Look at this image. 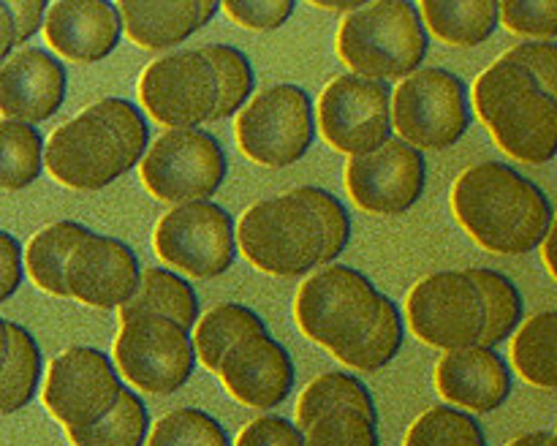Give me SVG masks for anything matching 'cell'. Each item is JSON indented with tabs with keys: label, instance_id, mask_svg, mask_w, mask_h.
<instances>
[{
	"label": "cell",
	"instance_id": "6da1fadb",
	"mask_svg": "<svg viewBox=\"0 0 557 446\" xmlns=\"http://www.w3.org/2000/svg\"><path fill=\"white\" fill-rule=\"evenodd\" d=\"M351 243V215L330 190L299 185L256 201L237 223V250L256 270L275 277H302L335 264Z\"/></svg>",
	"mask_w": 557,
	"mask_h": 446
},
{
	"label": "cell",
	"instance_id": "7a4b0ae2",
	"mask_svg": "<svg viewBox=\"0 0 557 446\" xmlns=\"http://www.w3.org/2000/svg\"><path fill=\"white\" fill-rule=\"evenodd\" d=\"M451 212L473 243L498 256L533 253L555 226L549 196L500 161L476 163L457 177Z\"/></svg>",
	"mask_w": 557,
	"mask_h": 446
},
{
	"label": "cell",
	"instance_id": "3957f363",
	"mask_svg": "<svg viewBox=\"0 0 557 446\" xmlns=\"http://www.w3.org/2000/svg\"><path fill=\"white\" fill-rule=\"evenodd\" d=\"M150 147V125L128 98H101L60 125L44 145V166L71 190H101L136 169Z\"/></svg>",
	"mask_w": 557,
	"mask_h": 446
},
{
	"label": "cell",
	"instance_id": "277c9868",
	"mask_svg": "<svg viewBox=\"0 0 557 446\" xmlns=\"http://www.w3.org/2000/svg\"><path fill=\"white\" fill-rule=\"evenodd\" d=\"M471 107L495 145L522 163H549L557 152V98L539 90L522 65L500 54L471 87Z\"/></svg>",
	"mask_w": 557,
	"mask_h": 446
},
{
	"label": "cell",
	"instance_id": "5b68a950",
	"mask_svg": "<svg viewBox=\"0 0 557 446\" xmlns=\"http://www.w3.org/2000/svg\"><path fill=\"white\" fill-rule=\"evenodd\" d=\"M335 49L354 76L403 82L422 69L430 52V36L417 3L375 0L343 16Z\"/></svg>",
	"mask_w": 557,
	"mask_h": 446
},
{
	"label": "cell",
	"instance_id": "8992f818",
	"mask_svg": "<svg viewBox=\"0 0 557 446\" xmlns=\"http://www.w3.org/2000/svg\"><path fill=\"white\" fill-rule=\"evenodd\" d=\"M381 297L384 294L364 272L330 264L299 286L294 319L308 340L341 357L373 330Z\"/></svg>",
	"mask_w": 557,
	"mask_h": 446
},
{
	"label": "cell",
	"instance_id": "52a82bcc",
	"mask_svg": "<svg viewBox=\"0 0 557 446\" xmlns=\"http://www.w3.org/2000/svg\"><path fill=\"white\" fill-rule=\"evenodd\" d=\"M468 85L449 69H419L392 87V131L419 152L449 150L471 128Z\"/></svg>",
	"mask_w": 557,
	"mask_h": 446
},
{
	"label": "cell",
	"instance_id": "ba28073f",
	"mask_svg": "<svg viewBox=\"0 0 557 446\" xmlns=\"http://www.w3.org/2000/svg\"><path fill=\"white\" fill-rule=\"evenodd\" d=\"M237 147L267 169L302 161L315 139L313 98L299 85H272L256 92L237 114Z\"/></svg>",
	"mask_w": 557,
	"mask_h": 446
},
{
	"label": "cell",
	"instance_id": "9c48e42d",
	"mask_svg": "<svg viewBox=\"0 0 557 446\" xmlns=\"http://www.w3.org/2000/svg\"><path fill=\"white\" fill-rule=\"evenodd\" d=\"M226 172L228 163L221 141L201 128L163 131L139 163L147 194L174 207L215 196Z\"/></svg>",
	"mask_w": 557,
	"mask_h": 446
},
{
	"label": "cell",
	"instance_id": "30bf717a",
	"mask_svg": "<svg viewBox=\"0 0 557 446\" xmlns=\"http://www.w3.org/2000/svg\"><path fill=\"white\" fill-rule=\"evenodd\" d=\"M158 259L196 281L221 277L237 259V223L226 207L188 201L169 210L152 232Z\"/></svg>",
	"mask_w": 557,
	"mask_h": 446
},
{
	"label": "cell",
	"instance_id": "8fae6325",
	"mask_svg": "<svg viewBox=\"0 0 557 446\" xmlns=\"http://www.w3.org/2000/svg\"><path fill=\"white\" fill-rule=\"evenodd\" d=\"M117 373L141 392L172 395L183 389L196 370L190 332L166 315L141 313L120 321L114 337Z\"/></svg>",
	"mask_w": 557,
	"mask_h": 446
},
{
	"label": "cell",
	"instance_id": "7c38bea8",
	"mask_svg": "<svg viewBox=\"0 0 557 446\" xmlns=\"http://www.w3.org/2000/svg\"><path fill=\"white\" fill-rule=\"evenodd\" d=\"M123 389L117 368L101 348L71 346L49 364L41 400L65 430H85L117 406Z\"/></svg>",
	"mask_w": 557,
	"mask_h": 446
},
{
	"label": "cell",
	"instance_id": "4fadbf2b",
	"mask_svg": "<svg viewBox=\"0 0 557 446\" xmlns=\"http://www.w3.org/2000/svg\"><path fill=\"white\" fill-rule=\"evenodd\" d=\"M406 319L422 343L460 351L479 346L484 330L482 297L466 270L433 272L408 294Z\"/></svg>",
	"mask_w": 557,
	"mask_h": 446
},
{
	"label": "cell",
	"instance_id": "5bb4252c",
	"mask_svg": "<svg viewBox=\"0 0 557 446\" xmlns=\"http://www.w3.org/2000/svg\"><path fill=\"white\" fill-rule=\"evenodd\" d=\"M319 134L337 152L359 158L392 139V85L343 74L319 96Z\"/></svg>",
	"mask_w": 557,
	"mask_h": 446
},
{
	"label": "cell",
	"instance_id": "9a60e30c",
	"mask_svg": "<svg viewBox=\"0 0 557 446\" xmlns=\"http://www.w3.org/2000/svg\"><path fill=\"white\" fill-rule=\"evenodd\" d=\"M218 79L201 49L152 60L139 79L141 107L166 128H199L218 109Z\"/></svg>",
	"mask_w": 557,
	"mask_h": 446
},
{
	"label": "cell",
	"instance_id": "2e32d148",
	"mask_svg": "<svg viewBox=\"0 0 557 446\" xmlns=\"http://www.w3.org/2000/svg\"><path fill=\"white\" fill-rule=\"evenodd\" d=\"M428 188L424 152L389 139L368 156L351 158L346 166V190L359 210L370 215H403Z\"/></svg>",
	"mask_w": 557,
	"mask_h": 446
},
{
	"label": "cell",
	"instance_id": "e0dca14e",
	"mask_svg": "<svg viewBox=\"0 0 557 446\" xmlns=\"http://www.w3.org/2000/svg\"><path fill=\"white\" fill-rule=\"evenodd\" d=\"M139 256L123 239L87 234L65 261V288L71 299L90 308H123L139 286Z\"/></svg>",
	"mask_w": 557,
	"mask_h": 446
},
{
	"label": "cell",
	"instance_id": "ac0fdd59",
	"mask_svg": "<svg viewBox=\"0 0 557 446\" xmlns=\"http://www.w3.org/2000/svg\"><path fill=\"white\" fill-rule=\"evenodd\" d=\"M218 375L234 400L259 411L281 406L294 389L292 354L270 332H253L234 343L218 364Z\"/></svg>",
	"mask_w": 557,
	"mask_h": 446
},
{
	"label": "cell",
	"instance_id": "d6986e66",
	"mask_svg": "<svg viewBox=\"0 0 557 446\" xmlns=\"http://www.w3.org/2000/svg\"><path fill=\"white\" fill-rule=\"evenodd\" d=\"M69 92L63 60L41 47H22L0 65V117L38 125L58 114Z\"/></svg>",
	"mask_w": 557,
	"mask_h": 446
},
{
	"label": "cell",
	"instance_id": "ffe728a7",
	"mask_svg": "<svg viewBox=\"0 0 557 446\" xmlns=\"http://www.w3.org/2000/svg\"><path fill=\"white\" fill-rule=\"evenodd\" d=\"M44 38L71 63H98L117 49L123 20L109 0H58L44 16Z\"/></svg>",
	"mask_w": 557,
	"mask_h": 446
},
{
	"label": "cell",
	"instance_id": "44dd1931",
	"mask_svg": "<svg viewBox=\"0 0 557 446\" xmlns=\"http://www.w3.org/2000/svg\"><path fill=\"white\" fill-rule=\"evenodd\" d=\"M435 389L466 413H490L511 395V370L495 348L446 351L435 364Z\"/></svg>",
	"mask_w": 557,
	"mask_h": 446
},
{
	"label": "cell",
	"instance_id": "7402d4cb",
	"mask_svg": "<svg viewBox=\"0 0 557 446\" xmlns=\"http://www.w3.org/2000/svg\"><path fill=\"white\" fill-rule=\"evenodd\" d=\"M218 0H123V33L141 49L166 52L188 41L218 14Z\"/></svg>",
	"mask_w": 557,
	"mask_h": 446
},
{
	"label": "cell",
	"instance_id": "603a6c76",
	"mask_svg": "<svg viewBox=\"0 0 557 446\" xmlns=\"http://www.w3.org/2000/svg\"><path fill=\"white\" fill-rule=\"evenodd\" d=\"M117 310L120 321H128L141 313H156L177 321L183 330L190 332V326H196V321H199L201 305L199 294L190 286L188 277L177 275L166 267H147V270H141L134 297Z\"/></svg>",
	"mask_w": 557,
	"mask_h": 446
},
{
	"label": "cell",
	"instance_id": "cb8c5ba5",
	"mask_svg": "<svg viewBox=\"0 0 557 446\" xmlns=\"http://www.w3.org/2000/svg\"><path fill=\"white\" fill-rule=\"evenodd\" d=\"M417 9L428 36L451 47H479L500 25L498 0H422Z\"/></svg>",
	"mask_w": 557,
	"mask_h": 446
},
{
	"label": "cell",
	"instance_id": "d4e9b609",
	"mask_svg": "<svg viewBox=\"0 0 557 446\" xmlns=\"http://www.w3.org/2000/svg\"><path fill=\"white\" fill-rule=\"evenodd\" d=\"M90 234V228L79 221H58L49 223L47 228L36 234L27 243L25 253H22V264H25L27 275L33 277L41 292L52 294V297H69L65 288V261H69L71 250Z\"/></svg>",
	"mask_w": 557,
	"mask_h": 446
},
{
	"label": "cell",
	"instance_id": "484cf974",
	"mask_svg": "<svg viewBox=\"0 0 557 446\" xmlns=\"http://www.w3.org/2000/svg\"><path fill=\"white\" fill-rule=\"evenodd\" d=\"M194 330L196 332L190 340H194L196 359L207 370L218 373V364H221V359L226 357L234 343L243 340L245 335H253V332H270V326L248 305L226 302L212 308L207 315H199Z\"/></svg>",
	"mask_w": 557,
	"mask_h": 446
},
{
	"label": "cell",
	"instance_id": "4316f807",
	"mask_svg": "<svg viewBox=\"0 0 557 446\" xmlns=\"http://www.w3.org/2000/svg\"><path fill=\"white\" fill-rule=\"evenodd\" d=\"M466 272L473 281V286L479 288L484 308V330L482 337H479V346L498 348L500 343H506L520 330L522 315H525V302H522L520 288L504 272L487 270V267H473V270Z\"/></svg>",
	"mask_w": 557,
	"mask_h": 446
},
{
	"label": "cell",
	"instance_id": "83f0119b",
	"mask_svg": "<svg viewBox=\"0 0 557 446\" xmlns=\"http://www.w3.org/2000/svg\"><path fill=\"white\" fill-rule=\"evenodd\" d=\"M44 359L36 337L22 324L9 321V351L0 368V417L22 411L41 386Z\"/></svg>",
	"mask_w": 557,
	"mask_h": 446
},
{
	"label": "cell",
	"instance_id": "f1b7e54d",
	"mask_svg": "<svg viewBox=\"0 0 557 446\" xmlns=\"http://www.w3.org/2000/svg\"><path fill=\"white\" fill-rule=\"evenodd\" d=\"M555 343H557L555 310H544V313L522 321L520 330L515 332V343H511L515 370L528 381V384L536 386V389H544V392L557 389Z\"/></svg>",
	"mask_w": 557,
	"mask_h": 446
},
{
	"label": "cell",
	"instance_id": "f546056e",
	"mask_svg": "<svg viewBox=\"0 0 557 446\" xmlns=\"http://www.w3.org/2000/svg\"><path fill=\"white\" fill-rule=\"evenodd\" d=\"M65 433L74 446H145L150 435V411L134 389H123L117 406L101 422Z\"/></svg>",
	"mask_w": 557,
	"mask_h": 446
},
{
	"label": "cell",
	"instance_id": "4dcf8cb0",
	"mask_svg": "<svg viewBox=\"0 0 557 446\" xmlns=\"http://www.w3.org/2000/svg\"><path fill=\"white\" fill-rule=\"evenodd\" d=\"M44 172V136L36 125L0 120V190H25Z\"/></svg>",
	"mask_w": 557,
	"mask_h": 446
},
{
	"label": "cell",
	"instance_id": "1f68e13d",
	"mask_svg": "<svg viewBox=\"0 0 557 446\" xmlns=\"http://www.w3.org/2000/svg\"><path fill=\"white\" fill-rule=\"evenodd\" d=\"M335 406H354L368 413V417L379 419L373 395L362 384V379L343 373V370H332V373H324L315 381H310L302 395H299L297 428L305 430L315 417H321V413Z\"/></svg>",
	"mask_w": 557,
	"mask_h": 446
},
{
	"label": "cell",
	"instance_id": "d6a6232c",
	"mask_svg": "<svg viewBox=\"0 0 557 446\" xmlns=\"http://www.w3.org/2000/svg\"><path fill=\"white\" fill-rule=\"evenodd\" d=\"M201 52L215 71L218 92H221L212 123L239 114V109L250 101L256 90V71L250 65V58L232 44H207V47H201Z\"/></svg>",
	"mask_w": 557,
	"mask_h": 446
},
{
	"label": "cell",
	"instance_id": "836d02e7",
	"mask_svg": "<svg viewBox=\"0 0 557 446\" xmlns=\"http://www.w3.org/2000/svg\"><path fill=\"white\" fill-rule=\"evenodd\" d=\"M403 337H406V324H403L400 305L384 294L381 297L379 319H375L373 330L351 348V351L341 354V362L351 370H362V373H375L384 364L400 354Z\"/></svg>",
	"mask_w": 557,
	"mask_h": 446
},
{
	"label": "cell",
	"instance_id": "e575fe53",
	"mask_svg": "<svg viewBox=\"0 0 557 446\" xmlns=\"http://www.w3.org/2000/svg\"><path fill=\"white\" fill-rule=\"evenodd\" d=\"M403 446H490L471 413L455 406H435L408 428Z\"/></svg>",
	"mask_w": 557,
	"mask_h": 446
},
{
	"label": "cell",
	"instance_id": "d590c367",
	"mask_svg": "<svg viewBox=\"0 0 557 446\" xmlns=\"http://www.w3.org/2000/svg\"><path fill=\"white\" fill-rule=\"evenodd\" d=\"M305 446H381L379 419L354 406H335L302 430Z\"/></svg>",
	"mask_w": 557,
	"mask_h": 446
},
{
	"label": "cell",
	"instance_id": "8d00e7d4",
	"mask_svg": "<svg viewBox=\"0 0 557 446\" xmlns=\"http://www.w3.org/2000/svg\"><path fill=\"white\" fill-rule=\"evenodd\" d=\"M145 446H232L226 430L201 408H177L158 419Z\"/></svg>",
	"mask_w": 557,
	"mask_h": 446
},
{
	"label": "cell",
	"instance_id": "74e56055",
	"mask_svg": "<svg viewBox=\"0 0 557 446\" xmlns=\"http://www.w3.org/2000/svg\"><path fill=\"white\" fill-rule=\"evenodd\" d=\"M498 22L528 41H555L557 0H506L498 3Z\"/></svg>",
	"mask_w": 557,
	"mask_h": 446
},
{
	"label": "cell",
	"instance_id": "f35d334b",
	"mask_svg": "<svg viewBox=\"0 0 557 446\" xmlns=\"http://www.w3.org/2000/svg\"><path fill=\"white\" fill-rule=\"evenodd\" d=\"M221 9L226 11L239 27L270 33L292 20V14L297 11V3H294V0H226Z\"/></svg>",
	"mask_w": 557,
	"mask_h": 446
},
{
	"label": "cell",
	"instance_id": "ab89813d",
	"mask_svg": "<svg viewBox=\"0 0 557 446\" xmlns=\"http://www.w3.org/2000/svg\"><path fill=\"white\" fill-rule=\"evenodd\" d=\"M511 63L522 65L536 79L539 90L557 98V47L555 41H522L504 54Z\"/></svg>",
	"mask_w": 557,
	"mask_h": 446
},
{
	"label": "cell",
	"instance_id": "60d3db41",
	"mask_svg": "<svg viewBox=\"0 0 557 446\" xmlns=\"http://www.w3.org/2000/svg\"><path fill=\"white\" fill-rule=\"evenodd\" d=\"M234 446H305V438L302 430L292 419L267 413V417H259L250 424H245Z\"/></svg>",
	"mask_w": 557,
	"mask_h": 446
},
{
	"label": "cell",
	"instance_id": "b9f144b4",
	"mask_svg": "<svg viewBox=\"0 0 557 446\" xmlns=\"http://www.w3.org/2000/svg\"><path fill=\"white\" fill-rule=\"evenodd\" d=\"M22 277H25V264H22L20 239L0 228V302L20 292Z\"/></svg>",
	"mask_w": 557,
	"mask_h": 446
},
{
	"label": "cell",
	"instance_id": "7bdbcfd3",
	"mask_svg": "<svg viewBox=\"0 0 557 446\" xmlns=\"http://www.w3.org/2000/svg\"><path fill=\"white\" fill-rule=\"evenodd\" d=\"M5 5H9L11 20H14V44L25 47L44 27L49 3L47 0H5Z\"/></svg>",
	"mask_w": 557,
	"mask_h": 446
},
{
	"label": "cell",
	"instance_id": "ee69618b",
	"mask_svg": "<svg viewBox=\"0 0 557 446\" xmlns=\"http://www.w3.org/2000/svg\"><path fill=\"white\" fill-rule=\"evenodd\" d=\"M14 47V20H11L5 0H0V65L11 58Z\"/></svg>",
	"mask_w": 557,
	"mask_h": 446
},
{
	"label": "cell",
	"instance_id": "f6af8a7d",
	"mask_svg": "<svg viewBox=\"0 0 557 446\" xmlns=\"http://www.w3.org/2000/svg\"><path fill=\"white\" fill-rule=\"evenodd\" d=\"M555 433H549V430H536V433H525L520 435V438L511 441L509 446H547V441L553 438Z\"/></svg>",
	"mask_w": 557,
	"mask_h": 446
},
{
	"label": "cell",
	"instance_id": "bcb514c9",
	"mask_svg": "<svg viewBox=\"0 0 557 446\" xmlns=\"http://www.w3.org/2000/svg\"><path fill=\"white\" fill-rule=\"evenodd\" d=\"M553 245H555V226L549 228V234L547 237H544V243L539 245V248H542V259H544V264H547V270H549V275L555 277V261H553Z\"/></svg>",
	"mask_w": 557,
	"mask_h": 446
},
{
	"label": "cell",
	"instance_id": "7dc6e473",
	"mask_svg": "<svg viewBox=\"0 0 557 446\" xmlns=\"http://www.w3.org/2000/svg\"><path fill=\"white\" fill-rule=\"evenodd\" d=\"M5 351H9V321L0 319V368L5 362Z\"/></svg>",
	"mask_w": 557,
	"mask_h": 446
},
{
	"label": "cell",
	"instance_id": "c3c4849f",
	"mask_svg": "<svg viewBox=\"0 0 557 446\" xmlns=\"http://www.w3.org/2000/svg\"><path fill=\"white\" fill-rule=\"evenodd\" d=\"M547 446H557V438H555V435H553V438L547 441Z\"/></svg>",
	"mask_w": 557,
	"mask_h": 446
}]
</instances>
